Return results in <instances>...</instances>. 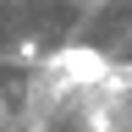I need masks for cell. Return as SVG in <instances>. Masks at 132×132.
I'll use <instances>...</instances> for the list:
<instances>
[{"mask_svg": "<svg viewBox=\"0 0 132 132\" xmlns=\"http://www.w3.org/2000/svg\"><path fill=\"white\" fill-rule=\"evenodd\" d=\"M50 66H55L66 82H94V88H99V77H110V61L99 55V50H88V44H66V50H55Z\"/></svg>", "mask_w": 132, "mask_h": 132, "instance_id": "6da1fadb", "label": "cell"}]
</instances>
